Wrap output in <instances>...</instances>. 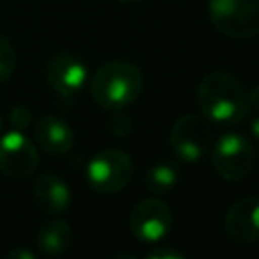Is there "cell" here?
<instances>
[{
	"instance_id": "obj_5",
	"label": "cell",
	"mask_w": 259,
	"mask_h": 259,
	"mask_svg": "<svg viewBox=\"0 0 259 259\" xmlns=\"http://www.w3.org/2000/svg\"><path fill=\"white\" fill-rule=\"evenodd\" d=\"M85 178L91 190L99 194H115L134 178V160L123 150L105 148L91 156L85 168Z\"/></svg>"
},
{
	"instance_id": "obj_22",
	"label": "cell",
	"mask_w": 259,
	"mask_h": 259,
	"mask_svg": "<svg viewBox=\"0 0 259 259\" xmlns=\"http://www.w3.org/2000/svg\"><path fill=\"white\" fill-rule=\"evenodd\" d=\"M117 2H123V4H136V2H142V0H117Z\"/></svg>"
},
{
	"instance_id": "obj_12",
	"label": "cell",
	"mask_w": 259,
	"mask_h": 259,
	"mask_svg": "<svg viewBox=\"0 0 259 259\" xmlns=\"http://www.w3.org/2000/svg\"><path fill=\"white\" fill-rule=\"evenodd\" d=\"M73 127L59 115L47 113L34 123V144L51 156H61L69 152L73 148Z\"/></svg>"
},
{
	"instance_id": "obj_16",
	"label": "cell",
	"mask_w": 259,
	"mask_h": 259,
	"mask_svg": "<svg viewBox=\"0 0 259 259\" xmlns=\"http://www.w3.org/2000/svg\"><path fill=\"white\" fill-rule=\"evenodd\" d=\"M107 125H109V132H111L113 136L123 138V136L132 134V130H134V119L125 113V109H117V111H109Z\"/></svg>"
},
{
	"instance_id": "obj_10",
	"label": "cell",
	"mask_w": 259,
	"mask_h": 259,
	"mask_svg": "<svg viewBox=\"0 0 259 259\" xmlns=\"http://www.w3.org/2000/svg\"><path fill=\"white\" fill-rule=\"evenodd\" d=\"M227 237L239 245H251L259 241V194L243 196L235 200L223 219Z\"/></svg>"
},
{
	"instance_id": "obj_7",
	"label": "cell",
	"mask_w": 259,
	"mask_h": 259,
	"mask_svg": "<svg viewBox=\"0 0 259 259\" xmlns=\"http://www.w3.org/2000/svg\"><path fill=\"white\" fill-rule=\"evenodd\" d=\"M127 227L140 243L154 245L170 235L174 227V212L170 204L160 196H148L132 208Z\"/></svg>"
},
{
	"instance_id": "obj_18",
	"label": "cell",
	"mask_w": 259,
	"mask_h": 259,
	"mask_svg": "<svg viewBox=\"0 0 259 259\" xmlns=\"http://www.w3.org/2000/svg\"><path fill=\"white\" fill-rule=\"evenodd\" d=\"M146 259H184L186 255L176 249V247H170V245H160V243H154V247L150 251L144 253Z\"/></svg>"
},
{
	"instance_id": "obj_1",
	"label": "cell",
	"mask_w": 259,
	"mask_h": 259,
	"mask_svg": "<svg viewBox=\"0 0 259 259\" xmlns=\"http://www.w3.org/2000/svg\"><path fill=\"white\" fill-rule=\"evenodd\" d=\"M196 101L202 115L223 127L241 123L251 113V99L247 87L239 77L227 71H212L204 75L196 89Z\"/></svg>"
},
{
	"instance_id": "obj_23",
	"label": "cell",
	"mask_w": 259,
	"mask_h": 259,
	"mask_svg": "<svg viewBox=\"0 0 259 259\" xmlns=\"http://www.w3.org/2000/svg\"><path fill=\"white\" fill-rule=\"evenodd\" d=\"M0 130H2V119H0Z\"/></svg>"
},
{
	"instance_id": "obj_4",
	"label": "cell",
	"mask_w": 259,
	"mask_h": 259,
	"mask_svg": "<svg viewBox=\"0 0 259 259\" xmlns=\"http://www.w3.org/2000/svg\"><path fill=\"white\" fill-rule=\"evenodd\" d=\"M214 144L212 123L204 115L184 113L170 130V150L182 164H200Z\"/></svg>"
},
{
	"instance_id": "obj_2",
	"label": "cell",
	"mask_w": 259,
	"mask_h": 259,
	"mask_svg": "<svg viewBox=\"0 0 259 259\" xmlns=\"http://www.w3.org/2000/svg\"><path fill=\"white\" fill-rule=\"evenodd\" d=\"M144 87L146 79L142 69L123 59L103 63L89 81V93L93 101L105 111L127 109L142 97Z\"/></svg>"
},
{
	"instance_id": "obj_15",
	"label": "cell",
	"mask_w": 259,
	"mask_h": 259,
	"mask_svg": "<svg viewBox=\"0 0 259 259\" xmlns=\"http://www.w3.org/2000/svg\"><path fill=\"white\" fill-rule=\"evenodd\" d=\"M16 69V51L12 42L0 34V85L6 83Z\"/></svg>"
},
{
	"instance_id": "obj_8",
	"label": "cell",
	"mask_w": 259,
	"mask_h": 259,
	"mask_svg": "<svg viewBox=\"0 0 259 259\" xmlns=\"http://www.w3.org/2000/svg\"><path fill=\"white\" fill-rule=\"evenodd\" d=\"M38 166V150L24 132L10 130L0 138V172L12 180L28 178Z\"/></svg>"
},
{
	"instance_id": "obj_9",
	"label": "cell",
	"mask_w": 259,
	"mask_h": 259,
	"mask_svg": "<svg viewBox=\"0 0 259 259\" xmlns=\"http://www.w3.org/2000/svg\"><path fill=\"white\" fill-rule=\"evenodd\" d=\"M87 67L81 59L69 53H59L49 59L45 67V79L49 87L67 99H73L81 93V89L87 83Z\"/></svg>"
},
{
	"instance_id": "obj_20",
	"label": "cell",
	"mask_w": 259,
	"mask_h": 259,
	"mask_svg": "<svg viewBox=\"0 0 259 259\" xmlns=\"http://www.w3.org/2000/svg\"><path fill=\"white\" fill-rule=\"evenodd\" d=\"M249 99H251V109L259 113V85H255L253 91H249Z\"/></svg>"
},
{
	"instance_id": "obj_19",
	"label": "cell",
	"mask_w": 259,
	"mask_h": 259,
	"mask_svg": "<svg viewBox=\"0 0 259 259\" xmlns=\"http://www.w3.org/2000/svg\"><path fill=\"white\" fill-rule=\"evenodd\" d=\"M8 259H34V253L26 249H12L8 251Z\"/></svg>"
},
{
	"instance_id": "obj_11",
	"label": "cell",
	"mask_w": 259,
	"mask_h": 259,
	"mask_svg": "<svg viewBox=\"0 0 259 259\" xmlns=\"http://www.w3.org/2000/svg\"><path fill=\"white\" fill-rule=\"evenodd\" d=\"M32 198L42 212L53 214V217L65 214L71 208V200H73L69 184L59 174H53V172L40 174L34 180Z\"/></svg>"
},
{
	"instance_id": "obj_17",
	"label": "cell",
	"mask_w": 259,
	"mask_h": 259,
	"mask_svg": "<svg viewBox=\"0 0 259 259\" xmlns=\"http://www.w3.org/2000/svg\"><path fill=\"white\" fill-rule=\"evenodd\" d=\"M8 121H10L12 130L24 132V130L28 127V123H30V109H28L26 105H22V103L14 105V107L10 109V113H8Z\"/></svg>"
},
{
	"instance_id": "obj_21",
	"label": "cell",
	"mask_w": 259,
	"mask_h": 259,
	"mask_svg": "<svg viewBox=\"0 0 259 259\" xmlns=\"http://www.w3.org/2000/svg\"><path fill=\"white\" fill-rule=\"evenodd\" d=\"M251 136L259 144V113H255V117L251 119Z\"/></svg>"
},
{
	"instance_id": "obj_13",
	"label": "cell",
	"mask_w": 259,
	"mask_h": 259,
	"mask_svg": "<svg viewBox=\"0 0 259 259\" xmlns=\"http://www.w3.org/2000/svg\"><path fill=\"white\" fill-rule=\"evenodd\" d=\"M36 247L45 257H59L73 245V229L63 219H51L36 231Z\"/></svg>"
},
{
	"instance_id": "obj_3",
	"label": "cell",
	"mask_w": 259,
	"mask_h": 259,
	"mask_svg": "<svg viewBox=\"0 0 259 259\" xmlns=\"http://www.w3.org/2000/svg\"><path fill=\"white\" fill-rule=\"evenodd\" d=\"M210 164L219 178L227 182H241L249 178L255 168V146L239 132H225L210 148Z\"/></svg>"
},
{
	"instance_id": "obj_6",
	"label": "cell",
	"mask_w": 259,
	"mask_h": 259,
	"mask_svg": "<svg viewBox=\"0 0 259 259\" xmlns=\"http://www.w3.org/2000/svg\"><path fill=\"white\" fill-rule=\"evenodd\" d=\"M208 18L219 32L231 38L259 34V0H208Z\"/></svg>"
},
{
	"instance_id": "obj_14",
	"label": "cell",
	"mask_w": 259,
	"mask_h": 259,
	"mask_svg": "<svg viewBox=\"0 0 259 259\" xmlns=\"http://www.w3.org/2000/svg\"><path fill=\"white\" fill-rule=\"evenodd\" d=\"M180 182V166L176 164V160L170 158H160L154 160L148 170H146V178L144 184L146 188L154 194V196H162L172 192Z\"/></svg>"
}]
</instances>
